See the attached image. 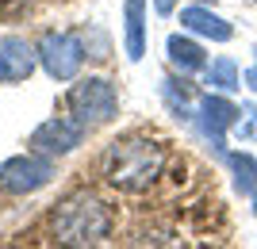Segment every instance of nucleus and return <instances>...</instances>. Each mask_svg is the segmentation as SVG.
<instances>
[{"label": "nucleus", "mask_w": 257, "mask_h": 249, "mask_svg": "<svg viewBox=\"0 0 257 249\" xmlns=\"http://www.w3.org/2000/svg\"><path fill=\"white\" fill-rule=\"evenodd\" d=\"M154 8H158V16H173L177 0H154Z\"/></svg>", "instance_id": "15"}, {"label": "nucleus", "mask_w": 257, "mask_h": 249, "mask_svg": "<svg viewBox=\"0 0 257 249\" xmlns=\"http://www.w3.org/2000/svg\"><path fill=\"white\" fill-rule=\"evenodd\" d=\"M161 92H165V104H169V111L177 115V119H192V108H188V88H181V81H165V85H161Z\"/></svg>", "instance_id": "14"}, {"label": "nucleus", "mask_w": 257, "mask_h": 249, "mask_svg": "<svg viewBox=\"0 0 257 249\" xmlns=\"http://www.w3.org/2000/svg\"><path fill=\"white\" fill-rule=\"evenodd\" d=\"M196 115H200V127H204V134L211 138V146H219V150H223L226 130L238 123L242 108H234V104H230L226 96H219V92H207V96L196 100Z\"/></svg>", "instance_id": "8"}, {"label": "nucleus", "mask_w": 257, "mask_h": 249, "mask_svg": "<svg viewBox=\"0 0 257 249\" xmlns=\"http://www.w3.org/2000/svg\"><path fill=\"white\" fill-rule=\"evenodd\" d=\"M226 165L234 173V188L242 195H253L257 192V161L249 153H226Z\"/></svg>", "instance_id": "12"}, {"label": "nucleus", "mask_w": 257, "mask_h": 249, "mask_svg": "<svg viewBox=\"0 0 257 249\" xmlns=\"http://www.w3.org/2000/svg\"><path fill=\"white\" fill-rule=\"evenodd\" d=\"M246 85L257 92V65H253V69H246Z\"/></svg>", "instance_id": "16"}, {"label": "nucleus", "mask_w": 257, "mask_h": 249, "mask_svg": "<svg viewBox=\"0 0 257 249\" xmlns=\"http://www.w3.org/2000/svg\"><path fill=\"white\" fill-rule=\"evenodd\" d=\"M253 218H257V192H253Z\"/></svg>", "instance_id": "17"}, {"label": "nucleus", "mask_w": 257, "mask_h": 249, "mask_svg": "<svg viewBox=\"0 0 257 249\" xmlns=\"http://www.w3.org/2000/svg\"><path fill=\"white\" fill-rule=\"evenodd\" d=\"M85 62V46L73 31H46L39 39V65L54 81H73Z\"/></svg>", "instance_id": "4"}, {"label": "nucleus", "mask_w": 257, "mask_h": 249, "mask_svg": "<svg viewBox=\"0 0 257 249\" xmlns=\"http://www.w3.org/2000/svg\"><path fill=\"white\" fill-rule=\"evenodd\" d=\"M181 27L192 35H204V39H211V43H226L230 35H234V27L223 20V16H215L211 8H204V4H196V8H184L181 12Z\"/></svg>", "instance_id": "9"}, {"label": "nucleus", "mask_w": 257, "mask_h": 249, "mask_svg": "<svg viewBox=\"0 0 257 249\" xmlns=\"http://www.w3.org/2000/svg\"><path fill=\"white\" fill-rule=\"evenodd\" d=\"M54 180V165L46 153H16L0 165V188L12 195H27V192H39Z\"/></svg>", "instance_id": "5"}, {"label": "nucleus", "mask_w": 257, "mask_h": 249, "mask_svg": "<svg viewBox=\"0 0 257 249\" xmlns=\"http://www.w3.org/2000/svg\"><path fill=\"white\" fill-rule=\"evenodd\" d=\"M161 173H165V146H158L154 138H142V134L111 142L104 153V180L115 192L139 195L154 188Z\"/></svg>", "instance_id": "1"}, {"label": "nucleus", "mask_w": 257, "mask_h": 249, "mask_svg": "<svg viewBox=\"0 0 257 249\" xmlns=\"http://www.w3.org/2000/svg\"><path fill=\"white\" fill-rule=\"evenodd\" d=\"M50 230L62 245H100L111 234V211L100 195L73 192L69 199H62L54 207Z\"/></svg>", "instance_id": "2"}, {"label": "nucleus", "mask_w": 257, "mask_h": 249, "mask_svg": "<svg viewBox=\"0 0 257 249\" xmlns=\"http://www.w3.org/2000/svg\"><path fill=\"white\" fill-rule=\"evenodd\" d=\"M69 111H73L85 127L111 123L115 111H119V96H115V88H111V81H104V77H85L81 85H73L69 88Z\"/></svg>", "instance_id": "3"}, {"label": "nucleus", "mask_w": 257, "mask_h": 249, "mask_svg": "<svg viewBox=\"0 0 257 249\" xmlns=\"http://www.w3.org/2000/svg\"><path fill=\"white\" fill-rule=\"evenodd\" d=\"M88 127L77 115H54V119L39 123L31 130V146L46 157H65V153H73L81 142H85Z\"/></svg>", "instance_id": "6"}, {"label": "nucleus", "mask_w": 257, "mask_h": 249, "mask_svg": "<svg viewBox=\"0 0 257 249\" xmlns=\"http://www.w3.org/2000/svg\"><path fill=\"white\" fill-rule=\"evenodd\" d=\"M200 4H207V0H200Z\"/></svg>", "instance_id": "18"}, {"label": "nucleus", "mask_w": 257, "mask_h": 249, "mask_svg": "<svg viewBox=\"0 0 257 249\" xmlns=\"http://www.w3.org/2000/svg\"><path fill=\"white\" fill-rule=\"evenodd\" d=\"M207 85H211L215 92H234V88H242L234 58H215V62L207 65Z\"/></svg>", "instance_id": "13"}, {"label": "nucleus", "mask_w": 257, "mask_h": 249, "mask_svg": "<svg viewBox=\"0 0 257 249\" xmlns=\"http://www.w3.org/2000/svg\"><path fill=\"white\" fill-rule=\"evenodd\" d=\"M165 54H169L173 69H181V73H200V69H207L204 50H200L192 39H184V35H169V39H165Z\"/></svg>", "instance_id": "11"}, {"label": "nucleus", "mask_w": 257, "mask_h": 249, "mask_svg": "<svg viewBox=\"0 0 257 249\" xmlns=\"http://www.w3.org/2000/svg\"><path fill=\"white\" fill-rule=\"evenodd\" d=\"M39 65V46H31L20 35H4L0 39V85H16L27 81Z\"/></svg>", "instance_id": "7"}, {"label": "nucleus", "mask_w": 257, "mask_h": 249, "mask_svg": "<svg viewBox=\"0 0 257 249\" xmlns=\"http://www.w3.org/2000/svg\"><path fill=\"white\" fill-rule=\"evenodd\" d=\"M123 20H127V58L139 62L146 54V0H123Z\"/></svg>", "instance_id": "10"}, {"label": "nucleus", "mask_w": 257, "mask_h": 249, "mask_svg": "<svg viewBox=\"0 0 257 249\" xmlns=\"http://www.w3.org/2000/svg\"><path fill=\"white\" fill-rule=\"evenodd\" d=\"M253 54H257V46H253Z\"/></svg>", "instance_id": "19"}]
</instances>
